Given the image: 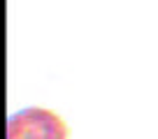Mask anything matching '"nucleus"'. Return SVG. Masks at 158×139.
Returning <instances> with one entry per match:
<instances>
[{"label": "nucleus", "instance_id": "1", "mask_svg": "<svg viewBox=\"0 0 158 139\" xmlns=\"http://www.w3.org/2000/svg\"><path fill=\"white\" fill-rule=\"evenodd\" d=\"M5 139H70V128L47 107H26L7 118Z\"/></svg>", "mask_w": 158, "mask_h": 139}]
</instances>
